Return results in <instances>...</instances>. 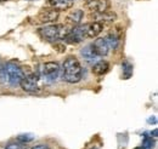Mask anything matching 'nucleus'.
<instances>
[{"label": "nucleus", "instance_id": "22", "mask_svg": "<svg viewBox=\"0 0 158 149\" xmlns=\"http://www.w3.org/2000/svg\"><path fill=\"white\" fill-rule=\"evenodd\" d=\"M147 123H148V124H151V123L156 124V123H157V119H156V118H150V119L147 120Z\"/></svg>", "mask_w": 158, "mask_h": 149}, {"label": "nucleus", "instance_id": "9", "mask_svg": "<svg viewBox=\"0 0 158 149\" xmlns=\"http://www.w3.org/2000/svg\"><path fill=\"white\" fill-rule=\"evenodd\" d=\"M91 47H93L94 52L99 57L107 56L110 52V46H108L105 38H96L94 40V42L91 44Z\"/></svg>", "mask_w": 158, "mask_h": 149}, {"label": "nucleus", "instance_id": "1", "mask_svg": "<svg viewBox=\"0 0 158 149\" xmlns=\"http://www.w3.org/2000/svg\"><path fill=\"white\" fill-rule=\"evenodd\" d=\"M83 78V68L78 58L68 56L62 64V79L68 84H77Z\"/></svg>", "mask_w": 158, "mask_h": 149}, {"label": "nucleus", "instance_id": "6", "mask_svg": "<svg viewBox=\"0 0 158 149\" xmlns=\"http://www.w3.org/2000/svg\"><path fill=\"white\" fill-rule=\"evenodd\" d=\"M83 4H84V7L89 10L91 14L103 12L106 10H110L111 7L110 0H84Z\"/></svg>", "mask_w": 158, "mask_h": 149}, {"label": "nucleus", "instance_id": "20", "mask_svg": "<svg viewBox=\"0 0 158 149\" xmlns=\"http://www.w3.org/2000/svg\"><path fill=\"white\" fill-rule=\"evenodd\" d=\"M54 47L59 51V52H64V50H66V46H63V45H60V44H55L54 45Z\"/></svg>", "mask_w": 158, "mask_h": 149}, {"label": "nucleus", "instance_id": "8", "mask_svg": "<svg viewBox=\"0 0 158 149\" xmlns=\"http://www.w3.org/2000/svg\"><path fill=\"white\" fill-rule=\"evenodd\" d=\"M90 18H91V21H94V22H99L101 24H105V23H112V22H114L116 18H117V15L113 11L106 10L103 12L91 14L90 15Z\"/></svg>", "mask_w": 158, "mask_h": 149}, {"label": "nucleus", "instance_id": "13", "mask_svg": "<svg viewBox=\"0 0 158 149\" xmlns=\"http://www.w3.org/2000/svg\"><path fill=\"white\" fill-rule=\"evenodd\" d=\"M108 69H110V64H108L107 61H103V59L98 61V62H95L93 64V73L95 75L106 74L108 72Z\"/></svg>", "mask_w": 158, "mask_h": 149}, {"label": "nucleus", "instance_id": "17", "mask_svg": "<svg viewBox=\"0 0 158 149\" xmlns=\"http://www.w3.org/2000/svg\"><path fill=\"white\" fill-rule=\"evenodd\" d=\"M0 83L7 84V75H6V70H5V64L2 63L1 59H0Z\"/></svg>", "mask_w": 158, "mask_h": 149}, {"label": "nucleus", "instance_id": "19", "mask_svg": "<svg viewBox=\"0 0 158 149\" xmlns=\"http://www.w3.org/2000/svg\"><path fill=\"white\" fill-rule=\"evenodd\" d=\"M4 149H23V143H20V142H12V143H9Z\"/></svg>", "mask_w": 158, "mask_h": 149}, {"label": "nucleus", "instance_id": "21", "mask_svg": "<svg viewBox=\"0 0 158 149\" xmlns=\"http://www.w3.org/2000/svg\"><path fill=\"white\" fill-rule=\"evenodd\" d=\"M31 149H50V147L48 144H38V146H34Z\"/></svg>", "mask_w": 158, "mask_h": 149}, {"label": "nucleus", "instance_id": "15", "mask_svg": "<svg viewBox=\"0 0 158 149\" xmlns=\"http://www.w3.org/2000/svg\"><path fill=\"white\" fill-rule=\"evenodd\" d=\"M155 146V141L152 139V137H148V136H145L143 137V141H142V149H152Z\"/></svg>", "mask_w": 158, "mask_h": 149}, {"label": "nucleus", "instance_id": "10", "mask_svg": "<svg viewBox=\"0 0 158 149\" xmlns=\"http://www.w3.org/2000/svg\"><path fill=\"white\" fill-rule=\"evenodd\" d=\"M83 16H84V12L81 11V10H72L68 15H67V17H66V24L67 26H69L71 28H73V27H77L80 24V22H81V19H83Z\"/></svg>", "mask_w": 158, "mask_h": 149}, {"label": "nucleus", "instance_id": "16", "mask_svg": "<svg viewBox=\"0 0 158 149\" xmlns=\"http://www.w3.org/2000/svg\"><path fill=\"white\" fill-rule=\"evenodd\" d=\"M123 73H124V79H129V76L133 73V66L129 62L123 63Z\"/></svg>", "mask_w": 158, "mask_h": 149}, {"label": "nucleus", "instance_id": "7", "mask_svg": "<svg viewBox=\"0 0 158 149\" xmlns=\"http://www.w3.org/2000/svg\"><path fill=\"white\" fill-rule=\"evenodd\" d=\"M59 16L60 11L52 9V7H44L39 11L37 18L40 23H52V22H56Z\"/></svg>", "mask_w": 158, "mask_h": 149}, {"label": "nucleus", "instance_id": "25", "mask_svg": "<svg viewBox=\"0 0 158 149\" xmlns=\"http://www.w3.org/2000/svg\"><path fill=\"white\" fill-rule=\"evenodd\" d=\"M93 149H96V148H93Z\"/></svg>", "mask_w": 158, "mask_h": 149}, {"label": "nucleus", "instance_id": "24", "mask_svg": "<svg viewBox=\"0 0 158 149\" xmlns=\"http://www.w3.org/2000/svg\"><path fill=\"white\" fill-rule=\"evenodd\" d=\"M135 149H142V148H141V147H138V148H135Z\"/></svg>", "mask_w": 158, "mask_h": 149}, {"label": "nucleus", "instance_id": "3", "mask_svg": "<svg viewBox=\"0 0 158 149\" xmlns=\"http://www.w3.org/2000/svg\"><path fill=\"white\" fill-rule=\"evenodd\" d=\"M5 70L7 75V84H10L11 86H17L20 85L21 80L23 78V69L20 66H17L14 62H7L5 64Z\"/></svg>", "mask_w": 158, "mask_h": 149}, {"label": "nucleus", "instance_id": "2", "mask_svg": "<svg viewBox=\"0 0 158 149\" xmlns=\"http://www.w3.org/2000/svg\"><path fill=\"white\" fill-rule=\"evenodd\" d=\"M71 27L67 26L66 23L63 24H49V26H45L43 28L39 29V35L45 41H49V42H54V41H57V40H62L67 37V34L71 32Z\"/></svg>", "mask_w": 158, "mask_h": 149}, {"label": "nucleus", "instance_id": "11", "mask_svg": "<svg viewBox=\"0 0 158 149\" xmlns=\"http://www.w3.org/2000/svg\"><path fill=\"white\" fill-rule=\"evenodd\" d=\"M80 55L83 57V59L88 63V64H94L95 62L99 61V56L94 52L91 45H86L80 50Z\"/></svg>", "mask_w": 158, "mask_h": 149}, {"label": "nucleus", "instance_id": "12", "mask_svg": "<svg viewBox=\"0 0 158 149\" xmlns=\"http://www.w3.org/2000/svg\"><path fill=\"white\" fill-rule=\"evenodd\" d=\"M77 0H48L50 7L57 10V11H64L69 10Z\"/></svg>", "mask_w": 158, "mask_h": 149}, {"label": "nucleus", "instance_id": "18", "mask_svg": "<svg viewBox=\"0 0 158 149\" xmlns=\"http://www.w3.org/2000/svg\"><path fill=\"white\" fill-rule=\"evenodd\" d=\"M33 136L32 135H29V133H26V135H20L19 137H17V142H20V143H28V142H31V141H33Z\"/></svg>", "mask_w": 158, "mask_h": 149}, {"label": "nucleus", "instance_id": "23", "mask_svg": "<svg viewBox=\"0 0 158 149\" xmlns=\"http://www.w3.org/2000/svg\"><path fill=\"white\" fill-rule=\"evenodd\" d=\"M151 135H153V137H157V130H153L151 132Z\"/></svg>", "mask_w": 158, "mask_h": 149}, {"label": "nucleus", "instance_id": "14", "mask_svg": "<svg viewBox=\"0 0 158 149\" xmlns=\"http://www.w3.org/2000/svg\"><path fill=\"white\" fill-rule=\"evenodd\" d=\"M105 39H106V41H107V44H108L110 49H116V47H117L118 41H119L118 35H116L114 33H111V34H108Z\"/></svg>", "mask_w": 158, "mask_h": 149}, {"label": "nucleus", "instance_id": "4", "mask_svg": "<svg viewBox=\"0 0 158 149\" xmlns=\"http://www.w3.org/2000/svg\"><path fill=\"white\" fill-rule=\"evenodd\" d=\"M20 86L22 87L23 91L31 93L39 92L40 86H39V78L38 75H35L34 73H28L24 74L22 80L20 83Z\"/></svg>", "mask_w": 158, "mask_h": 149}, {"label": "nucleus", "instance_id": "5", "mask_svg": "<svg viewBox=\"0 0 158 149\" xmlns=\"http://www.w3.org/2000/svg\"><path fill=\"white\" fill-rule=\"evenodd\" d=\"M61 72L60 64L57 62H46L43 66V76L48 83H55Z\"/></svg>", "mask_w": 158, "mask_h": 149}]
</instances>
